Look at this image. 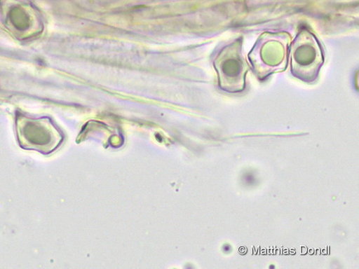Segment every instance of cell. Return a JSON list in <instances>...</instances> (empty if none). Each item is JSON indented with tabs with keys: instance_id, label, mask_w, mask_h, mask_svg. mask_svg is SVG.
I'll return each instance as SVG.
<instances>
[{
	"instance_id": "cell-5",
	"label": "cell",
	"mask_w": 359,
	"mask_h": 269,
	"mask_svg": "<svg viewBox=\"0 0 359 269\" xmlns=\"http://www.w3.org/2000/svg\"><path fill=\"white\" fill-rule=\"evenodd\" d=\"M224 251L225 252H229V251H231V246H229V245H228V244L225 245V246L224 247Z\"/></svg>"
},
{
	"instance_id": "cell-4",
	"label": "cell",
	"mask_w": 359,
	"mask_h": 269,
	"mask_svg": "<svg viewBox=\"0 0 359 269\" xmlns=\"http://www.w3.org/2000/svg\"><path fill=\"white\" fill-rule=\"evenodd\" d=\"M245 181L248 184H254L255 182V177L252 174H247L245 177Z\"/></svg>"
},
{
	"instance_id": "cell-3",
	"label": "cell",
	"mask_w": 359,
	"mask_h": 269,
	"mask_svg": "<svg viewBox=\"0 0 359 269\" xmlns=\"http://www.w3.org/2000/svg\"><path fill=\"white\" fill-rule=\"evenodd\" d=\"M242 48L243 39H238L224 48L215 61L220 88L229 93L243 92L246 85L245 78L250 66Z\"/></svg>"
},
{
	"instance_id": "cell-1",
	"label": "cell",
	"mask_w": 359,
	"mask_h": 269,
	"mask_svg": "<svg viewBox=\"0 0 359 269\" xmlns=\"http://www.w3.org/2000/svg\"><path fill=\"white\" fill-rule=\"evenodd\" d=\"M290 36L286 33H264L249 53V61L259 79L283 71L288 63Z\"/></svg>"
},
{
	"instance_id": "cell-2",
	"label": "cell",
	"mask_w": 359,
	"mask_h": 269,
	"mask_svg": "<svg viewBox=\"0 0 359 269\" xmlns=\"http://www.w3.org/2000/svg\"><path fill=\"white\" fill-rule=\"evenodd\" d=\"M292 74L303 81L311 83L318 78L324 63V56L316 36L304 28L289 48Z\"/></svg>"
}]
</instances>
